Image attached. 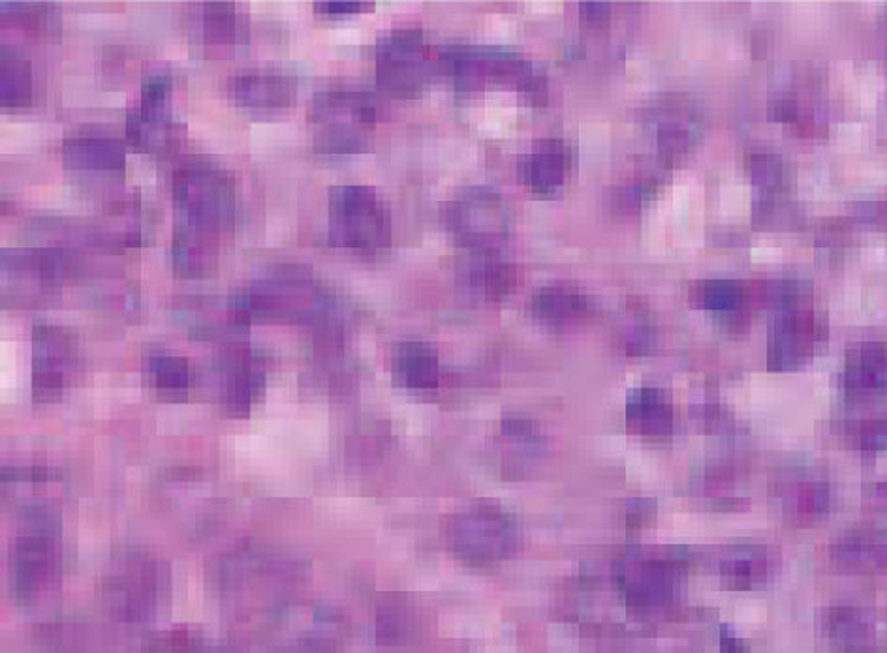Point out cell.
<instances>
[{
    "label": "cell",
    "mask_w": 887,
    "mask_h": 653,
    "mask_svg": "<svg viewBox=\"0 0 887 653\" xmlns=\"http://www.w3.org/2000/svg\"><path fill=\"white\" fill-rule=\"evenodd\" d=\"M172 188L178 213L173 235L219 246L235 218L232 175L211 160L190 159L173 173Z\"/></svg>",
    "instance_id": "obj_1"
},
{
    "label": "cell",
    "mask_w": 887,
    "mask_h": 653,
    "mask_svg": "<svg viewBox=\"0 0 887 653\" xmlns=\"http://www.w3.org/2000/svg\"><path fill=\"white\" fill-rule=\"evenodd\" d=\"M235 310L251 324L282 322V324L313 325L325 322L331 312V297L320 286L309 267L279 265L252 282L232 297Z\"/></svg>",
    "instance_id": "obj_2"
},
{
    "label": "cell",
    "mask_w": 887,
    "mask_h": 653,
    "mask_svg": "<svg viewBox=\"0 0 887 653\" xmlns=\"http://www.w3.org/2000/svg\"><path fill=\"white\" fill-rule=\"evenodd\" d=\"M214 582L228 598L270 601L271 612L288 603V592L305 580L301 558L273 549H241L222 558L213 569ZM270 612V614H271Z\"/></svg>",
    "instance_id": "obj_3"
},
{
    "label": "cell",
    "mask_w": 887,
    "mask_h": 653,
    "mask_svg": "<svg viewBox=\"0 0 887 653\" xmlns=\"http://www.w3.org/2000/svg\"><path fill=\"white\" fill-rule=\"evenodd\" d=\"M168 569L140 550L113 555L102 579V603L119 622H151L168 595Z\"/></svg>",
    "instance_id": "obj_4"
},
{
    "label": "cell",
    "mask_w": 887,
    "mask_h": 653,
    "mask_svg": "<svg viewBox=\"0 0 887 653\" xmlns=\"http://www.w3.org/2000/svg\"><path fill=\"white\" fill-rule=\"evenodd\" d=\"M26 514V531L10 547L8 571L16 599L37 603L59 579V519L53 509Z\"/></svg>",
    "instance_id": "obj_5"
},
{
    "label": "cell",
    "mask_w": 887,
    "mask_h": 653,
    "mask_svg": "<svg viewBox=\"0 0 887 653\" xmlns=\"http://www.w3.org/2000/svg\"><path fill=\"white\" fill-rule=\"evenodd\" d=\"M373 102L360 92L330 91L316 94L309 108L314 124V151L319 154H352L365 145L367 124L374 123Z\"/></svg>",
    "instance_id": "obj_6"
},
{
    "label": "cell",
    "mask_w": 887,
    "mask_h": 653,
    "mask_svg": "<svg viewBox=\"0 0 887 653\" xmlns=\"http://www.w3.org/2000/svg\"><path fill=\"white\" fill-rule=\"evenodd\" d=\"M173 78L168 72L141 81L140 102L127 115V141L140 153L170 154L183 143L184 126L172 119Z\"/></svg>",
    "instance_id": "obj_7"
},
{
    "label": "cell",
    "mask_w": 887,
    "mask_h": 653,
    "mask_svg": "<svg viewBox=\"0 0 887 653\" xmlns=\"http://www.w3.org/2000/svg\"><path fill=\"white\" fill-rule=\"evenodd\" d=\"M331 245L349 251H379L387 245L390 224L373 190L339 186L330 194Z\"/></svg>",
    "instance_id": "obj_8"
},
{
    "label": "cell",
    "mask_w": 887,
    "mask_h": 653,
    "mask_svg": "<svg viewBox=\"0 0 887 653\" xmlns=\"http://www.w3.org/2000/svg\"><path fill=\"white\" fill-rule=\"evenodd\" d=\"M80 370V343L61 325L40 324L32 329V398L61 400Z\"/></svg>",
    "instance_id": "obj_9"
},
{
    "label": "cell",
    "mask_w": 887,
    "mask_h": 653,
    "mask_svg": "<svg viewBox=\"0 0 887 653\" xmlns=\"http://www.w3.org/2000/svg\"><path fill=\"white\" fill-rule=\"evenodd\" d=\"M213 379L216 400L228 416H249L265 391V359L249 346L233 344L214 365Z\"/></svg>",
    "instance_id": "obj_10"
},
{
    "label": "cell",
    "mask_w": 887,
    "mask_h": 653,
    "mask_svg": "<svg viewBox=\"0 0 887 653\" xmlns=\"http://www.w3.org/2000/svg\"><path fill=\"white\" fill-rule=\"evenodd\" d=\"M190 10L187 27L192 45L205 57H230L249 40V25L233 4L203 2Z\"/></svg>",
    "instance_id": "obj_11"
},
{
    "label": "cell",
    "mask_w": 887,
    "mask_h": 653,
    "mask_svg": "<svg viewBox=\"0 0 887 653\" xmlns=\"http://www.w3.org/2000/svg\"><path fill=\"white\" fill-rule=\"evenodd\" d=\"M0 262L4 276H18L19 280L34 282V286L40 289H50L78 278L83 271L80 256L64 248L4 251Z\"/></svg>",
    "instance_id": "obj_12"
},
{
    "label": "cell",
    "mask_w": 887,
    "mask_h": 653,
    "mask_svg": "<svg viewBox=\"0 0 887 653\" xmlns=\"http://www.w3.org/2000/svg\"><path fill=\"white\" fill-rule=\"evenodd\" d=\"M62 164L80 177L121 181L127 172V151L108 135L83 134L62 143Z\"/></svg>",
    "instance_id": "obj_13"
},
{
    "label": "cell",
    "mask_w": 887,
    "mask_h": 653,
    "mask_svg": "<svg viewBox=\"0 0 887 653\" xmlns=\"http://www.w3.org/2000/svg\"><path fill=\"white\" fill-rule=\"evenodd\" d=\"M226 94L243 110H288L298 99V81L281 72H245L226 81Z\"/></svg>",
    "instance_id": "obj_14"
},
{
    "label": "cell",
    "mask_w": 887,
    "mask_h": 653,
    "mask_svg": "<svg viewBox=\"0 0 887 653\" xmlns=\"http://www.w3.org/2000/svg\"><path fill=\"white\" fill-rule=\"evenodd\" d=\"M143 378L157 397L179 402L189 395V360L165 349H151L143 357Z\"/></svg>",
    "instance_id": "obj_15"
},
{
    "label": "cell",
    "mask_w": 887,
    "mask_h": 653,
    "mask_svg": "<svg viewBox=\"0 0 887 653\" xmlns=\"http://www.w3.org/2000/svg\"><path fill=\"white\" fill-rule=\"evenodd\" d=\"M0 104L7 110H23L32 104L34 78L31 62L10 45L2 48L0 57Z\"/></svg>",
    "instance_id": "obj_16"
},
{
    "label": "cell",
    "mask_w": 887,
    "mask_h": 653,
    "mask_svg": "<svg viewBox=\"0 0 887 653\" xmlns=\"http://www.w3.org/2000/svg\"><path fill=\"white\" fill-rule=\"evenodd\" d=\"M2 21L7 25L18 27L21 31L34 37H59L61 19L50 4H31V2H4Z\"/></svg>",
    "instance_id": "obj_17"
},
{
    "label": "cell",
    "mask_w": 887,
    "mask_h": 653,
    "mask_svg": "<svg viewBox=\"0 0 887 653\" xmlns=\"http://www.w3.org/2000/svg\"><path fill=\"white\" fill-rule=\"evenodd\" d=\"M395 373L406 387H425L431 384L433 360L422 346L409 344L399 351Z\"/></svg>",
    "instance_id": "obj_18"
},
{
    "label": "cell",
    "mask_w": 887,
    "mask_h": 653,
    "mask_svg": "<svg viewBox=\"0 0 887 653\" xmlns=\"http://www.w3.org/2000/svg\"><path fill=\"white\" fill-rule=\"evenodd\" d=\"M194 642L196 641L187 631L175 629V631L162 633V635L149 642L148 652L145 653H192Z\"/></svg>",
    "instance_id": "obj_19"
},
{
    "label": "cell",
    "mask_w": 887,
    "mask_h": 653,
    "mask_svg": "<svg viewBox=\"0 0 887 653\" xmlns=\"http://www.w3.org/2000/svg\"><path fill=\"white\" fill-rule=\"evenodd\" d=\"M314 8H316V13L325 16V18H343V16L360 12L363 4L360 2H319V4H314Z\"/></svg>",
    "instance_id": "obj_20"
},
{
    "label": "cell",
    "mask_w": 887,
    "mask_h": 653,
    "mask_svg": "<svg viewBox=\"0 0 887 653\" xmlns=\"http://www.w3.org/2000/svg\"><path fill=\"white\" fill-rule=\"evenodd\" d=\"M754 173H756V178H759L762 183H777L778 178H780V162L769 159V156H764V159L756 160Z\"/></svg>",
    "instance_id": "obj_21"
},
{
    "label": "cell",
    "mask_w": 887,
    "mask_h": 653,
    "mask_svg": "<svg viewBox=\"0 0 887 653\" xmlns=\"http://www.w3.org/2000/svg\"><path fill=\"white\" fill-rule=\"evenodd\" d=\"M192 653H243L239 647L232 644H222V642H194V650Z\"/></svg>",
    "instance_id": "obj_22"
}]
</instances>
